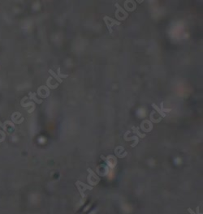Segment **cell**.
<instances>
[{"label": "cell", "mask_w": 203, "mask_h": 214, "mask_svg": "<svg viewBox=\"0 0 203 214\" xmlns=\"http://www.w3.org/2000/svg\"><path fill=\"white\" fill-rule=\"evenodd\" d=\"M115 6H116V11H115V17L119 20H125L128 17V13L125 11L122 6L119 5L118 3H115Z\"/></svg>", "instance_id": "cell-1"}, {"label": "cell", "mask_w": 203, "mask_h": 214, "mask_svg": "<svg viewBox=\"0 0 203 214\" xmlns=\"http://www.w3.org/2000/svg\"><path fill=\"white\" fill-rule=\"evenodd\" d=\"M103 19H104V22H105L106 25L107 27V29H108L109 32H110V33H112V32H113V29H112L113 26L119 25V24H120V22H119V21H118V20H116V19H113L112 17H109V16H104Z\"/></svg>", "instance_id": "cell-2"}, {"label": "cell", "mask_w": 203, "mask_h": 214, "mask_svg": "<svg viewBox=\"0 0 203 214\" xmlns=\"http://www.w3.org/2000/svg\"><path fill=\"white\" fill-rule=\"evenodd\" d=\"M76 187L78 189L79 192H80V195H81V198H85V190H93V187L92 186H89V185H87L85 184V183H83L81 181H76Z\"/></svg>", "instance_id": "cell-3"}, {"label": "cell", "mask_w": 203, "mask_h": 214, "mask_svg": "<svg viewBox=\"0 0 203 214\" xmlns=\"http://www.w3.org/2000/svg\"><path fill=\"white\" fill-rule=\"evenodd\" d=\"M100 158L102 159V160H104L106 163H107V165H109V166L112 167V168H113V167L115 166L116 164H117V160L115 158V156L113 155H109L107 157H103V156L102 155L101 157H100Z\"/></svg>", "instance_id": "cell-4"}, {"label": "cell", "mask_w": 203, "mask_h": 214, "mask_svg": "<svg viewBox=\"0 0 203 214\" xmlns=\"http://www.w3.org/2000/svg\"><path fill=\"white\" fill-rule=\"evenodd\" d=\"M141 131H143L145 132H150L151 131V130L153 129V124L149 120H144L141 123Z\"/></svg>", "instance_id": "cell-5"}, {"label": "cell", "mask_w": 203, "mask_h": 214, "mask_svg": "<svg viewBox=\"0 0 203 214\" xmlns=\"http://www.w3.org/2000/svg\"><path fill=\"white\" fill-rule=\"evenodd\" d=\"M125 8L128 10V11H133L136 8H137V4L135 3V1L132 0H127L125 2Z\"/></svg>", "instance_id": "cell-6"}, {"label": "cell", "mask_w": 203, "mask_h": 214, "mask_svg": "<svg viewBox=\"0 0 203 214\" xmlns=\"http://www.w3.org/2000/svg\"><path fill=\"white\" fill-rule=\"evenodd\" d=\"M124 138H125V141H130V140H135V143L134 144H132L131 145L132 148H134L135 146L137 145V144L139 143V139H138V137L137 136H133L132 137H130V138H128V137H126V136H124Z\"/></svg>", "instance_id": "cell-7"}, {"label": "cell", "mask_w": 203, "mask_h": 214, "mask_svg": "<svg viewBox=\"0 0 203 214\" xmlns=\"http://www.w3.org/2000/svg\"><path fill=\"white\" fill-rule=\"evenodd\" d=\"M51 80H52V77H51V76H50V77L47 79V80H46V87L50 88V89H55L56 88H58V86H59V84H50V81H51Z\"/></svg>", "instance_id": "cell-8"}, {"label": "cell", "mask_w": 203, "mask_h": 214, "mask_svg": "<svg viewBox=\"0 0 203 214\" xmlns=\"http://www.w3.org/2000/svg\"><path fill=\"white\" fill-rule=\"evenodd\" d=\"M139 127H135V126H132V132L134 133L135 135H137L139 137H141V138H145V134H141V132H140V131H139Z\"/></svg>", "instance_id": "cell-9"}, {"label": "cell", "mask_w": 203, "mask_h": 214, "mask_svg": "<svg viewBox=\"0 0 203 214\" xmlns=\"http://www.w3.org/2000/svg\"><path fill=\"white\" fill-rule=\"evenodd\" d=\"M151 106H152V107L154 108V110L157 111L158 113H159V115H161V116H162V118H164V117H166V113H163V111H162V110L159 109V107L157 105H155L154 103H153L152 105H151Z\"/></svg>", "instance_id": "cell-10"}, {"label": "cell", "mask_w": 203, "mask_h": 214, "mask_svg": "<svg viewBox=\"0 0 203 214\" xmlns=\"http://www.w3.org/2000/svg\"><path fill=\"white\" fill-rule=\"evenodd\" d=\"M29 96H30V99H33L36 103L37 104H41L42 102V100H39V99H37L36 97V93H29Z\"/></svg>", "instance_id": "cell-11"}, {"label": "cell", "mask_w": 203, "mask_h": 214, "mask_svg": "<svg viewBox=\"0 0 203 214\" xmlns=\"http://www.w3.org/2000/svg\"><path fill=\"white\" fill-rule=\"evenodd\" d=\"M48 71H49V73L51 75H52L53 77L55 78V80H58V82H59V83H62V82H63L62 79H60V78H59V76L57 75V74H55V72H54V71H53L51 69H50Z\"/></svg>", "instance_id": "cell-12"}, {"label": "cell", "mask_w": 203, "mask_h": 214, "mask_svg": "<svg viewBox=\"0 0 203 214\" xmlns=\"http://www.w3.org/2000/svg\"><path fill=\"white\" fill-rule=\"evenodd\" d=\"M159 109H160V110H162V111H163V113H170L171 110V109H165V108L163 107V102H161V107L159 108Z\"/></svg>", "instance_id": "cell-13"}, {"label": "cell", "mask_w": 203, "mask_h": 214, "mask_svg": "<svg viewBox=\"0 0 203 214\" xmlns=\"http://www.w3.org/2000/svg\"><path fill=\"white\" fill-rule=\"evenodd\" d=\"M58 76H59L60 79H62V78H67L68 77V75H62L61 74V71H60V68H58V75H57Z\"/></svg>", "instance_id": "cell-14"}, {"label": "cell", "mask_w": 203, "mask_h": 214, "mask_svg": "<svg viewBox=\"0 0 203 214\" xmlns=\"http://www.w3.org/2000/svg\"><path fill=\"white\" fill-rule=\"evenodd\" d=\"M35 106V104L33 103V101H31V102H29V103H27V104H21V106H23V107H28V106Z\"/></svg>", "instance_id": "cell-15"}, {"label": "cell", "mask_w": 203, "mask_h": 214, "mask_svg": "<svg viewBox=\"0 0 203 214\" xmlns=\"http://www.w3.org/2000/svg\"><path fill=\"white\" fill-rule=\"evenodd\" d=\"M188 211H189V213L190 214H196L195 213H194V212H193V210H192V209H191V208H189V209H188Z\"/></svg>", "instance_id": "cell-16"}, {"label": "cell", "mask_w": 203, "mask_h": 214, "mask_svg": "<svg viewBox=\"0 0 203 214\" xmlns=\"http://www.w3.org/2000/svg\"><path fill=\"white\" fill-rule=\"evenodd\" d=\"M199 210H200V207L199 206H197V213L196 214H202V213H200Z\"/></svg>", "instance_id": "cell-17"}]
</instances>
